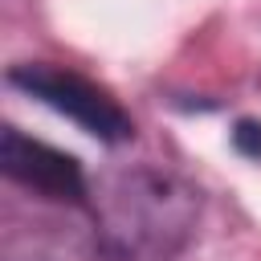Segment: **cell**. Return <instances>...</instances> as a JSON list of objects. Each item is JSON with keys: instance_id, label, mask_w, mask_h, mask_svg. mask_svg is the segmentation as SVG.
<instances>
[{"instance_id": "7a4b0ae2", "label": "cell", "mask_w": 261, "mask_h": 261, "mask_svg": "<svg viewBox=\"0 0 261 261\" xmlns=\"http://www.w3.org/2000/svg\"><path fill=\"white\" fill-rule=\"evenodd\" d=\"M0 167L8 179L33 188V192H45L53 200H82L86 184H82V167L73 155L49 147V143H37L29 135H20L16 126L4 130L0 139Z\"/></svg>"}, {"instance_id": "6da1fadb", "label": "cell", "mask_w": 261, "mask_h": 261, "mask_svg": "<svg viewBox=\"0 0 261 261\" xmlns=\"http://www.w3.org/2000/svg\"><path fill=\"white\" fill-rule=\"evenodd\" d=\"M8 82L20 86L24 94H33L37 102L53 106L57 114L73 118L86 135H94L102 143H122V139L135 135L126 110L110 94H102L94 82H86L82 73H73V69L45 65V61H37V65H12Z\"/></svg>"}]
</instances>
